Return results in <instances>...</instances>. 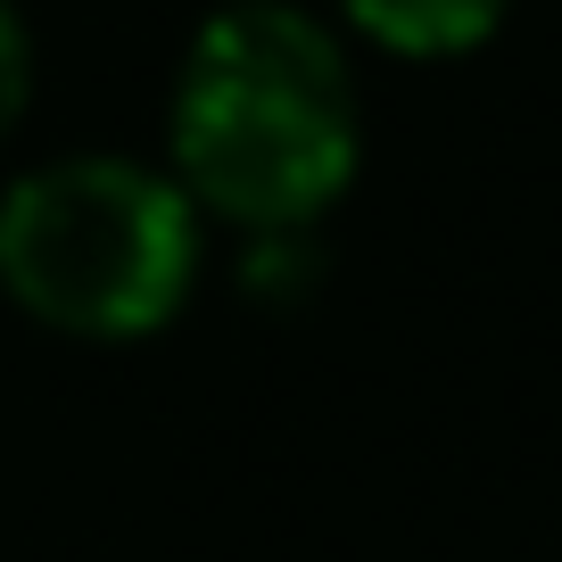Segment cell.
Masks as SVG:
<instances>
[{
  "label": "cell",
  "instance_id": "cell-3",
  "mask_svg": "<svg viewBox=\"0 0 562 562\" xmlns=\"http://www.w3.org/2000/svg\"><path fill=\"white\" fill-rule=\"evenodd\" d=\"M339 18L389 58H463L513 18V0H339Z\"/></svg>",
  "mask_w": 562,
  "mask_h": 562
},
{
  "label": "cell",
  "instance_id": "cell-1",
  "mask_svg": "<svg viewBox=\"0 0 562 562\" xmlns=\"http://www.w3.org/2000/svg\"><path fill=\"white\" fill-rule=\"evenodd\" d=\"M166 149L199 215L240 232H315L364 158L348 42L299 0L215 9L175 67Z\"/></svg>",
  "mask_w": 562,
  "mask_h": 562
},
{
  "label": "cell",
  "instance_id": "cell-2",
  "mask_svg": "<svg viewBox=\"0 0 562 562\" xmlns=\"http://www.w3.org/2000/svg\"><path fill=\"white\" fill-rule=\"evenodd\" d=\"M199 281V207L140 158H50L0 191V290L67 339H149Z\"/></svg>",
  "mask_w": 562,
  "mask_h": 562
},
{
  "label": "cell",
  "instance_id": "cell-5",
  "mask_svg": "<svg viewBox=\"0 0 562 562\" xmlns=\"http://www.w3.org/2000/svg\"><path fill=\"white\" fill-rule=\"evenodd\" d=\"M25 100H34V34H25L18 0H0V133L25 116Z\"/></svg>",
  "mask_w": 562,
  "mask_h": 562
},
{
  "label": "cell",
  "instance_id": "cell-4",
  "mask_svg": "<svg viewBox=\"0 0 562 562\" xmlns=\"http://www.w3.org/2000/svg\"><path fill=\"white\" fill-rule=\"evenodd\" d=\"M323 281L315 232H248L240 248V299L248 306H306Z\"/></svg>",
  "mask_w": 562,
  "mask_h": 562
}]
</instances>
